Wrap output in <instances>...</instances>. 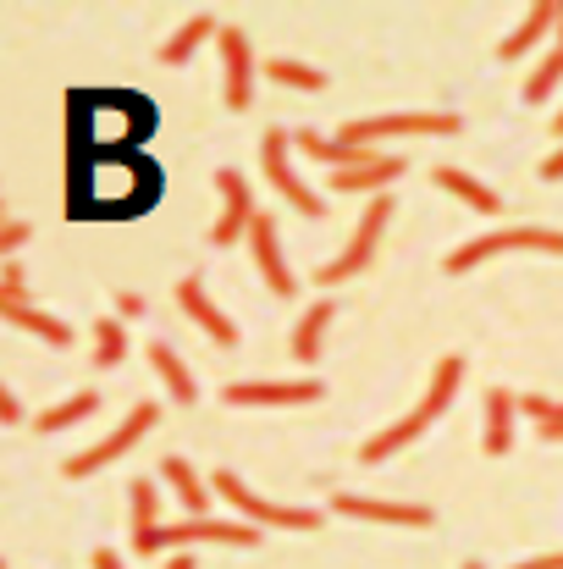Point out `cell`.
I'll list each match as a JSON object with an SVG mask.
<instances>
[{"instance_id":"30bf717a","label":"cell","mask_w":563,"mask_h":569,"mask_svg":"<svg viewBox=\"0 0 563 569\" xmlns=\"http://www.w3.org/2000/svg\"><path fill=\"white\" fill-rule=\"evenodd\" d=\"M215 199H221V210H215V221H210V232H204V238H210L215 249H227V243L249 238V227H254L260 204H254L249 178H243V172H232V167H221V172H215Z\"/></svg>"},{"instance_id":"8992f818","label":"cell","mask_w":563,"mask_h":569,"mask_svg":"<svg viewBox=\"0 0 563 569\" xmlns=\"http://www.w3.org/2000/svg\"><path fill=\"white\" fill-rule=\"evenodd\" d=\"M178 542H221V548H260L265 537H260V526H249V520H178V526H155V531L133 537V553L155 559V553H167V548H178Z\"/></svg>"},{"instance_id":"ab89813d","label":"cell","mask_w":563,"mask_h":569,"mask_svg":"<svg viewBox=\"0 0 563 569\" xmlns=\"http://www.w3.org/2000/svg\"><path fill=\"white\" fill-rule=\"evenodd\" d=\"M553 133H559V139H563V111H559V117H553Z\"/></svg>"},{"instance_id":"83f0119b","label":"cell","mask_w":563,"mask_h":569,"mask_svg":"<svg viewBox=\"0 0 563 569\" xmlns=\"http://www.w3.org/2000/svg\"><path fill=\"white\" fill-rule=\"evenodd\" d=\"M128 526H133V537H144V531L161 526V492H155V481H133L128 487Z\"/></svg>"},{"instance_id":"603a6c76","label":"cell","mask_w":563,"mask_h":569,"mask_svg":"<svg viewBox=\"0 0 563 569\" xmlns=\"http://www.w3.org/2000/svg\"><path fill=\"white\" fill-rule=\"evenodd\" d=\"M431 183H436V189H448L453 199H459V204L481 210V216H497V210H503V199H497V193L486 189L481 178H470L464 167H436V172H431Z\"/></svg>"},{"instance_id":"d6a6232c","label":"cell","mask_w":563,"mask_h":569,"mask_svg":"<svg viewBox=\"0 0 563 569\" xmlns=\"http://www.w3.org/2000/svg\"><path fill=\"white\" fill-rule=\"evenodd\" d=\"M28 232H33L28 221H6V227H0V249H6V254H17V249L28 243Z\"/></svg>"},{"instance_id":"f35d334b","label":"cell","mask_w":563,"mask_h":569,"mask_svg":"<svg viewBox=\"0 0 563 569\" xmlns=\"http://www.w3.org/2000/svg\"><path fill=\"white\" fill-rule=\"evenodd\" d=\"M167 569H193V559H188V553H172V559H167Z\"/></svg>"},{"instance_id":"f546056e","label":"cell","mask_w":563,"mask_h":569,"mask_svg":"<svg viewBox=\"0 0 563 569\" xmlns=\"http://www.w3.org/2000/svg\"><path fill=\"white\" fill-rule=\"evenodd\" d=\"M128 360V327L122 321H94V366L117 371Z\"/></svg>"},{"instance_id":"e0dca14e","label":"cell","mask_w":563,"mask_h":569,"mask_svg":"<svg viewBox=\"0 0 563 569\" xmlns=\"http://www.w3.org/2000/svg\"><path fill=\"white\" fill-rule=\"evenodd\" d=\"M332 321H338V299H315L299 321H293V338H288V355L299 360V366H315L321 360V349H326V332H332Z\"/></svg>"},{"instance_id":"7402d4cb","label":"cell","mask_w":563,"mask_h":569,"mask_svg":"<svg viewBox=\"0 0 563 569\" xmlns=\"http://www.w3.org/2000/svg\"><path fill=\"white\" fill-rule=\"evenodd\" d=\"M293 144L304 150V156H315V161H326L332 172H354V167H365V161H375L381 150H360V144H343V139H326V133H293Z\"/></svg>"},{"instance_id":"5b68a950","label":"cell","mask_w":563,"mask_h":569,"mask_svg":"<svg viewBox=\"0 0 563 569\" xmlns=\"http://www.w3.org/2000/svg\"><path fill=\"white\" fill-rule=\"evenodd\" d=\"M520 249H536V254H563V232L553 227H503V232H481L470 243H459L448 254V277H470L475 266L497 260V254H520Z\"/></svg>"},{"instance_id":"ba28073f","label":"cell","mask_w":563,"mask_h":569,"mask_svg":"<svg viewBox=\"0 0 563 569\" xmlns=\"http://www.w3.org/2000/svg\"><path fill=\"white\" fill-rule=\"evenodd\" d=\"M260 172L271 178V189L282 193L304 221H321V216H326V199L293 172V133H282V128H265V133H260Z\"/></svg>"},{"instance_id":"3957f363","label":"cell","mask_w":563,"mask_h":569,"mask_svg":"<svg viewBox=\"0 0 563 569\" xmlns=\"http://www.w3.org/2000/svg\"><path fill=\"white\" fill-rule=\"evenodd\" d=\"M210 492L221 498V503H232L249 526H277V531H315L326 515L321 509H299V503H271V498H260L254 487H243V476H232V470H215L210 476Z\"/></svg>"},{"instance_id":"2e32d148","label":"cell","mask_w":563,"mask_h":569,"mask_svg":"<svg viewBox=\"0 0 563 569\" xmlns=\"http://www.w3.org/2000/svg\"><path fill=\"white\" fill-rule=\"evenodd\" d=\"M559 11L563 0H536V6H525V17H520V28L497 44V61H525L547 33H559Z\"/></svg>"},{"instance_id":"4dcf8cb0","label":"cell","mask_w":563,"mask_h":569,"mask_svg":"<svg viewBox=\"0 0 563 569\" xmlns=\"http://www.w3.org/2000/svg\"><path fill=\"white\" fill-rule=\"evenodd\" d=\"M520 409L536 420V437L542 442H563V403L542 398V392H520Z\"/></svg>"},{"instance_id":"cb8c5ba5","label":"cell","mask_w":563,"mask_h":569,"mask_svg":"<svg viewBox=\"0 0 563 569\" xmlns=\"http://www.w3.org/2000/svg\"><path fill=\"white\" fill-rule=\"evenodd\" d=\"M150 366H155V377H161V387L172 392V403H178V409L199 403V381L188 377L183 355H178L172 343H150Z\"/></svg>"},{"instance_id":"44dd1931","label":"cell","mask_w":563,"mask_h":569,"mask_svg":"<svg viewBox=\"0 0 563 569\" xmlns=\"http://www.w3.org/2000/svg\"><path fill=\"white\" fill-rule=\"evenodd\" d=\"M0 321L6 327H17V332H33L39 343H50V349H67L72 343V327L67 321H56L50 310H39V305H0Z\"/></svg>"},{"instance_id":"f1b7e54d","label":"cell","mask_w":563,"mask_h":569,"mask_svg":"<svg viewBox=\"0 0 563 569\" xmlns=\"http://www.w3.org/2000/svg\"><path fill=\"white\" fill-rule=\"evenodd\" d=\"M563 83V44H553L542 61H536V72L525 78V106H542V100H553Z\"/></svg>"},{"instance_id":"d590c367","label":"cell","mask_w":563,"mask_h":569,"mask_svg":"<svg viewBox=\"0 0 563 569\" xmlns=\"http://www.w3.org/2000/svg\"><path fill=\"white\" fill-rule=\"evenodd\" d=\"M542 178H547V183H563V144L547 156V161H542Z\"/></svg>"},{"instance_id":"ffe728a7","label":"cell","mask_w":563,"mask_h":569,"mask_svg":"<svg viewBox=\"0 0 563 569\" xmlns=\"http://www.w3.org/2000/svg\"><path fill=\"white\" fill-rule=\"evenodd\" d=\"M403 178V156H375L365 167H354V172H332V189L338 193H392V183Z\"/></svg>"},{"instance_id":"1f68e13d","label":"cell","mask_w":563,"mask_h":569,"mask_svg":"<svg viewBox=\"0 0 563 569\" xmlns=\"http://www.w3.org/2000/svg\"><path fill=\"white\" fill-rule=\"evenodd\" d=\"M28 271L17 266V260H6V271H0V305H28V282H22Z\"/></svg>"},{"instance_id":"d6986e66","label":"cell","mask_w":563,"mask_h":569,"mask_svg":"<svg viewBox=\"0 0 563 569\" xmlns=\"http://www.w3.org/2000/svg\"><path fill=\"white\" fill-rule=\"evenodd\" d=\"M161 476H167V487L178 492L188 520H215V515H210V487L199 481V470L188 465L183 453H167V459H161Z\"/></svg>"},{"instance_id":"4fadbf2b","label":"cell","mask_w":563,"mask_h":569,"mask_svg":"<svg viewBox=\"0 0 563 569\" xmlns=\"http://www.w3.org/2000/svg\"><path fill=\"white\" fill-rule=\"evenodd\" d=\"M326 387L315 377L304 381H232L221 398L232 403V409H288V403H315Z\"/></svg>"},{"instance_id":"5bb4252c","label":"cell","mask_w":563,"mask_h":569,"mask_svg":"<svg viewBox=\"0 0 563 569\" xmlns=\"http://www.w3.org/2000/svg\"><path fill=\"white\" fill-rule=\"evenodd\" d=\"M326 509L343 515V520H375V526H414V531L431 526L425 503H392V498H360V492H338Z\"/></svg>"},{"instance_id":"ac0fdd59","label":"cell","mask_w":563,"mask_h":569,"mask_svg":"<svg viewBox=\"0 0 563 569\" xmlns=\"http://www.w3.org/2000/svg\"><path fill=\"white\" fill-rule=\"evenodd\" d=\"M481 409H486V431H481V453H492V459H503V453L514 448V415H520V392H503V387H492V392L481 398Z\"/></svg>"},{"instance_id":"e575fe53","label":"cell","mask_w":563,"mask_h":569,"mask_svg":"<svg viewBox=\"0 0 563 569\" xmlns=\"http://www.w3.org/2000/svg\"><path fill=\"white\" fill-rule=\"evenodd\" d=\"M0 420H6V426H17V420H22V398H17L11 387L0 392Z\"/></svg>"},{"instance_id":"8d00e7d4","label":"cell","mask_w":563,"mask_h":569,"mask_svg":"<svg viewBox=\"0 0 563 569\" xmlns=\"http://www.w3.org/2000/svg\"><path fill=\"white\" fill-rule=\"evenodd\" d=\"M514 569H563V553H542V559H531V565H514Z\"/></svg>"},{"instance_id":"d4e9b609","label":"cell","mask_w":563,"mask_h":569,"mask_svg":"<svg viewBox=\"0 0 563 569\" xmlns=\"http://www.w3.org/2000/svg\"><path fill=\"white\" fill-rule=\"evenodd\" d=\"M204 39H221L215 17H188L183 28H178V33L161 44V61H167V67H183V61H193V50H199Z\"/></svg>"},{"instance_id":"6da1fadb","label":"cell","mask_w":563,"mask_h":569,"mask_svg":"<svg viewBox=\"0 0 563 569\" xmlns=\"http://www.w3.org/2000/svg\"><path fill=\"white\" fill-rule=\"evenodd\" d=\"M459 387H464V355H442V360H436V371H431V381H425V398H420L403 420H392L386 431H375L371 442L360 448V459H365V465H381V459L403 453L409 442H420V437H425L448 409H453Z\"/></svg>"},{"instance_id":"4316f807","label":"cell","mask_w":563,"mask_h":569,"mask_svg":"<svg viewBox=\"0 0 563 569\" xmlns=\"http://www.w3.org/2000/svg\"><path fill=\"white\" fill-rule=\"evenodd\" d=\"M100 409V392L94 387H83V392H72V398H61L56 409H39V431H67V426H78V420H89Z\"/></svg>"},{"instance_id":"74e56055","label":"cell","mask_w":563,"mask_h":569,"mask_svg":"<svg viewBox=\"0 0 563 569\" xmlns=\"http://www.w3.org/2000/svg\"><path fill=\"white\" fill-rule=\"evenodd\" d=\"M94 569H128V565H122L117 553H94Z\"/></svg>"},{"instance_id":"8fae6325","label":"cell","mask_w":563,"mask_h":569,"mask_svg":"<svg viewBox=\"0 0 563 569\" xmlns=\"http://www.w3.org/2000/svg\"><path fill=\"white\" fill-rule=\"evenodd\" d=\"M215 44H221V100H227V111H249L254 106V72H260L254 44H249L243 28H221Z\"/></svg>"},{"instance_id":"836d02e7","label":"cell","mask_w":563,"mask_h":569,"mask_svg":"<svg viewBox=\"0 0 563 569\" xmlns=\"http://www.w3.org/2000/svg\"><path fill=\"white\" fill-rule=\"evenodd\" d=\"M111 299H117V316H122V321H144V299H139V293H128V288H117Z\"/></svg>"},{"instance_id":"b9f144b4","label":"cell","mask_w":563,"mask_h":569,"mask_svg":"<svg viewBox=\"0 0 563 569\" xmlns=\"http://www.w3.org/2000/svg\"><path fill=\"white\" fill-rule=\"evenodd\" d=\"M559 44H563V11H559Z\"/></svg>"},{"instance_id":"9c48e42d","label":"cell","mask_w":563,"mask_h":569,"mask_svg":"<svg viewBox=\"0 0 563 569\" xmlns=\"http://www.w3.org/2000/svg\"><path fill=\"white\" fill-rule=\"evenodd\" d=\"M155 420H161V403H133V409H128V420H122V426H111L89 453H72V459L61 465V476H67V481H83V476L105 470V465H111V459H122L139 437H150V431H155Z\"/></svg>"},{"instance_id":"9a60e30c","label":"cell","mask_w":563,"mask_h":569,"mask_svg":"<svg viewBox=\"0 0 563 569\" xmlns=\"http://www.w3.org/2000/svg\"><path fill=\"white\" fill-rule=\"evenodd\" d=\"M178 305H183V316L210 338V343H215V349H238V327L221 316V305L204 293L199 277H183V282H178Z\"/></svg>"},{"instance_id":"484cf974","label":"cell","mask_w":563,"mask_h":569,"mask_svg":"<svg viewBox=\"0 0 563 569\" xmlns=\"http://www.w3.org/2000/svg\"><path fill=\"white\" fill-rule=\"evenodd\" d=\"M265 78L282 83V89H304V94H321L326 89V72L310 67V61H293V56H271L265 61Z\"/></svg>"},{"instance_id":"7c38bea8","label":"cell","mask_w":563,"mask_h":569,"mask_svg":"<svg viewBox=\"0 0 563 569\" xmlns=\"http://www.w3.org/2000/svg\"><path fill=\"white\" fill-rule=\"evenodd\" d=\"M249 254H254V266H260V277H265V288H271L277 299H293V293H299V277L288 271V254H282V238H277V216H271V210L254 216V227H249Z\"/></svg>"},{"instance_id":"52a82bcc","label":"cell","mask_w":563,"mask_h":569,"mask_svg":"<svg viewBox=\"0 0 563 569\" xmlns=\"http://www.w3.org/2000/svg\"><path fill=\"white\" fill-rule=\"evenodd\" d=\"M392 210H398V199H392V193H375L371 204H365V216H360V227H354V238H349V249L332 254V260L315 271L321 288H338V282H349V277H360V271L371 266L375 249H381V232L392 227Z\"/></svg>"},{"instance_id":"60d3db41","label":"cell","mask_w":563,"mask_h":569,"mask_svg":"<svg viewBox=\"0 0 563 569\" xmlns=\"http://www.w3.org/2000/svg\"><path fill=\"white\" fill-rule=\"evenodd\" d=\"M464 569H481V559H464Z\"/></svg>"},{"instance_id":"7a4b0ae2","label":"cell","mask_w":563,"mask_h":569,"mask_svg":"<svg viewBox=\"0 0 563 569\" xmlns=\"http://www.w3.org/2000/svg\"><path fill=\"white\" fill-rule=\"evenodd\" d=\"M155 183H161V172H144V178L122 183V178H111V156H94L78 172V210H89V216H133V210H144L155 199Z\"/></svg>"},{"instance_id":"277c9868","label":"cell","mask_w":563,"mask_h":569,"mask_svg":"<svg viewBox=\"0 0 563 569\" xmlns=\"http://www.w3.org/2000/svg\"><path fill=\"white\" fill-rule=\"evenodd\" d=\"M464 133L459 111H392V117H365V122H343V144L371 150L381 139H453Z\"/></svg>"}]
</instances>
